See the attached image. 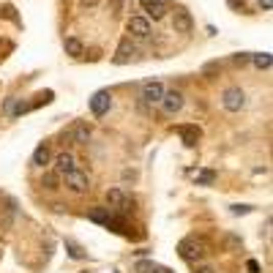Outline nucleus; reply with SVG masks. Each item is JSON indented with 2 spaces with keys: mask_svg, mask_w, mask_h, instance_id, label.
Wrapping results in <instances>:
<instances>
[{
  "mask_svg": "<svg viewBox=\"0 0 273 273\" xmlns=\"http://www.w3.org/2000/svg\"><path fill=\"white\" fill-rule=\"evenodd\" d=\"M66 186L74 191V194H85V191H90V178H87V172L74 167V170L66 172Z\"/></svg>",
  "mask_w": 273,
  "mask_h": 273,
  "instance_id": "obj_2",
  "label": "nucleus"
},
{
  "mask_svg": "<svg viewBox=\"0 0 273 273\" xmlns=\"http://www.w3.org/2000/svg\"><path fill=\"white\" fill-rule=\"evenodd\" d=\"M107 202L112 205V208H123V205H128V199H126V194L120 189H109L107 191Z\"/></svg>",
  "mask_w": 273,
  "mask_h": 273,
  "instance_id": "obj_18",
  "label": "nucleus"
},
{
  "mask_svg": "<svg viewBox=\"0 0 273 273\" xmlns=\"http://www.w3.org/2000/svg\"><path fill=\"white\" fill-rule=\"evenodd\" d=\"M230 3V9H235V11H246V0H227Z\"/></svg>",
  "mask_w": 273,
  "mask_h": 273,
  "instance_id": "obj_26",
  "label": "nucleus"
},
{
  "mask_svg": "<svg viewBox=\"0 0 273 273\" xmlns=\"http://www.w3.org/2000/svg\"><path fill=\"white\" fill-rule=\"evenodd\" d=\"M221 104L227 112H240L246 107V93L240 90V87H227V90L221 93Z\"/></svg>",
  "mask_w": 273,
  "mask_h": 273,
  "instance_id": "obj_1",
  "label": "nucleus"
},
{
  "mask_svg": "<svg viewBox=\"0 0 273 273\" xmlns=\"http://www.w3.org/2000/svg\"><path fill=\"white\" fill-rule=\"evenodd\" d=\"M126 28H128V33L136 36V38H148L150 36V22L145 17H131Z\"/></svg>",
  "mask_w": 273,
  "mask_h": 273,
  "instance_id": "obj_8",
  "label": "nucleus"
},
{
  "mask_svg": "<svg viewBox=\"0 0 273 273\" xmlns=\"http://www.w3.org/2000/svg\"><path fill=\"white\" fill-rule=\"evenodd\" d=\"M69 140H74L77 145H87V142H90V126H87V123H77L69 131Z\"/></svg>",
  "mask_w": 273,
  "mask_h": 273,
  "instance_id": "obj_12",
  "label": "nucleus"
},
{
  "mask_svg": "<svg viewBox=\"0 0 273 273\" xmlns=\"http://www.w3.org/2000/svg\"><path fill=\"white\" fill-rule=\"evenodd\" d=\"M172 28H175V33H191L194 30V17L186 11V9H178L175 11V17H172Z\"/></svg>",
  "mask_w": 273,
  "mask_h": 273,
  "instance_id": "obj_5",
  "label": "nucleus"
},
{
  "mask_svg": "<svg viewBox=\"0 0 273 273\" xmlns=\"http://www.w3.org/2000/svg\"><path fill=\"white\" fill-rule=\"evenodd\" d=\"M162 109L167 112V115H175V112H180L183 109V93H178V90H170L167 93L164 90V96H162Z\"/></svg>",
  "mask_w": 273,
  "mask_h": 273,
  "instance_id": "obj_6",
  "label": "nucleus"
},
{
  "mask_svg": "<svg viewBox=\"0 0 273 273\" xmlns=\"http://www.w3.org/2000/svg\"><path fill=\"white\" fill-rule=\"evenodd\" d=\"M162 96H164L162 82H148L145 87H142V101H148V104H158Z\"/></svg>",
  "mask_w": 273,
  "mask_h": 273,
  "instance_id": "obj_11",
  "label": "nucleus"
},
{
  "mask_svg": "<svg viewBox=\"0 0 273 273\" xmlns=\"http://www.w3.org/2000/svg\"><path fill=\"white\" fill-rule=\"evenodd\" d=\"M63 47H66V55H71V58H79V55L85 52L82 41H79V38H74V36H69L66 41H63Z\"/></svg>",
  "mask_w": 273,
  "mask_h": 273,
  "instance_id": "obj_15",
  "label": "nucleus"
},
{
  "mask_svg": "<svg viewBox=\"0 0 273 273\" xmlns=\"http://www.w3.org/2000/svg\"><path fill=\"white\" fill-rule=\"evenodd\" d=\"M66 248H69V257H71V260H85V252L74 243V240H66Z\"/></svg>",
  "mask_w": 273,
  "mask_h": 273,
  "instance_id": "obj_21",
  "label": "nucleus"
},
{
  "mask_svg": "<svg viewBox=\"0 0 273 273\" xmlns=\"http://www.w3.org/2000/svg\"><path fill=\"white\" fill-rule=\"evenodd\" d=\"M140 6L148 11V17H153V19H162L167 14V3H164V0H140Z\"/></svg>",
  "mask_w": 273,
  "mask_h": 273,
  "instance_id": "obj_10",
  "label": "nucleus"
},
{
  "mask_svg": "<svg viewBox=\"0 0 273 273\" xmlns=\"http://www.w3.org/2000/svg\"><path fill=\"white\" fill-rule=\"evenodd\" d=\"M260 9L262 11H270L273 9V0H260Z\"/></svg>",
  "mask_w": 273,
  "mask_h": 273,
  "instance_id": "obj_29",
  "label": "nucleus"
},
{
  "mask_svg": "<svg viewBox=\"0 0 273 273\" xmlns=\"http://www.w3.org/2000/svg\"><path fill=\"white\" fill-rule=\"evenodd\" d=\"M197 273H213V268H199Z\"/></svg>",
  "mask_w": 273,
  "mask_h": 273,
  "instance_id": "obj_32",
  "label": "nucleus"
},
{
  "mask_svg": "<svg viewBox=\"0 0 273 273\" xmlns=\"http://www.w3.org/2000/svg\"><path fill=\"white\" fill-rule=\"evenodd\" d=\"M178 136H180V142H183L186 148H197V142H199V128L191 126V123H183V126H178Z\"/></svg>",
  "mask_w": 273,
  "mask_h": 273,
  "instance_id": "obj_7",
  "label": "nucleus"
},
{
  "mask_svg": "<svg viewBox=\"0 0 273 273\" xmlns=\"http://www.w3.org/2000/svg\"><path fill=\"white\" fill-rule=\"evenodd\" d=\"M74 167H77V158L71 153H58V156H55V172L66 175L69 170H74Z\"/></svg>",
  "mask_w": 273,
  "mask_h": 273,
  "instance_id": "obj_13",
  "label": "nucleus"
},
{
  "mask_svg": "<svg viewBox=\"0 0 273 273\" xmlns=\"http://www.w3.org/2000/svg\"><path fill=\"white\" fill-rule=\"evenodd\" d=\"M112 107V96L109 90H99V93H93V99H90V112H93V118H104L109 112Z\"/></svg>",
  "mask_w": 273,
  "mask_h": 273,
  "instance_id": "obj_3",
  "label": "nucleus"
},
{
  "mask_svg": "<svg viewBox=\"0 0 273 273\" xmlns=\"http://www.w3.org/2000/svg\"><path fill=\"white\" fill-rule=\"evenodd\" d=\"M224 246H227L230 252H238V248H243V240L235 238V235H227V238H224Z\"/></svg>",
  "mask_w": 273,
  "mask_h": 273,
  "instance_id": "obj_22",
  "label": "nucleus"
},
{
  "mask_svg": "<svg viewBox=\"0 0 273 273\" xmlns=\"http://www.w3.org/2000/svg\"><path fill=\"white\" fill-rule=\"evenodd\" d=\"M79 6H85V9H93V6H99V0H79Z\"/></svg>",
  "mask_w": 273,
  "mask_h": 273,
  "instance_id": "obj_30",
  "label": "nucleus"
},
{
  "mask_svg": "<svg viewBox=\"0 0 273 273\" xmlns=\"http://www.w3.org/2000/svg\"><path fill=\"white\" fill-rule=\"evenodd\" d=\"M254 208L252 205H230V213L232 216H246V213H252Z\"/></svg>",
  "mask_w": 273,
  "mask_h": 273,
  "instance_id": "obj_23",
  "label": "nucleus"
},
{
  "mask_svg": "<svg viewBox=\"0 0 273 273\" xmlns=\"http://www.w3.org/2000/svg\"><path fill=\"white\" fill-rule=\"evenodd\" d=\"M178 252H180L183 260H197V257H202V254H205V246H202V240L189 238V240H183V243L178 246Z\"/></svg>",
  "mask_w": 273,
  "mask_h": 273,
  "instance_id": "obj_4",
  "label": "nucleus"
},
{
  "mask_svg": "<svg viewBox=\"0 0 273 273\" xmlns=\"http://www.w3.org/2000/svg\"><path fill=\"white\" fill-rule=\"evenodd\" d=\"M14 109H17V99H6V104H3V112L9 118H14Z\"/></svg>",
  "mask_w": 273,
  "mask_h": 273,
  "instance_id": "obj_24",
  "label": "nucleus"
},
{
  "mask_svg": "<svg viewBox=\"0 0 273 273\" xmlns=\"http://www.w3.org/2000/svg\"><path fill=\"white\" fill-rule=\"evenodd\" d=\"M156 268V262H136V273H150Z\"/></svg>",
  "mask_w": 273,
  "mask_h": 273,
  "instance_id": "obj_25",
  "label": "nucleus"
},
{
  "mask_svg": "<svg viewBox=\"0 0 273 273\" xmlns=\"http://www.w3.org/2000/svg\"><path fill=\"white\" fill-rule=\"evenodd\" d=\"M136 55V47L131 44V38H123V41H120V47H118V55L112 60L118 63V66H123V63H128Z\"/></svg>",
  "mask_w": 273,
  "mask_h": 273,
  "instance_id": "obj_9",
  "label": "nucleus"
},
{
  "mask_svg": "<svg viewBox=\"0 0 273 273\" xmlns=\"http://www.w3.org/2000/svg\"><path fill=\"white\" fill-rule=\"evenodd\" d=\"M248 63H254L257 69L268 71L270 63H273V58H270V52H257V55H252V58H248Z\"/></svg>",
  "mask_w": 273,
  "mask_h": 273,
  "instance_id": "obj_16",
  "label": "nucleus"
},
{
  "mask_svg": "<svg viewBox=\"0 0 273 273\" xmlns=\"http://www.w3.org/2000/svg\"><path fill=\"white\" fill-rule=\"evenodd\" d=\"M50 162H52L50 148H47V145H38V148L33 150V158H30V164H33V167H47Z\"/></svg>",
  "mask_w": 273,
  "mask_h": 273,
  "instance_id": "obj_14",
  "label": "nucleus"
},
{
  "mask_svg": "<svg viewBox=\"0 0 273 273\" xmlns=\"http://www.w3.org/2000/svg\"><path fill=\"white\" fill-rule=\"evenodd\" d=\"M150 273H172V270H170V268H158V265H156V268L150 270Z\"/></svg>",
  "mask_w": 273,
  "mask_h": 273,
  "instance_id": "obj_31",
  "label": "nucleus"
},
{
  "mask_svg": "<svg viewBox=\"0 0 273 273\" xmlns=\"http://www.w3.org/2000/svg\"><path fill=\"white\" fill-rule=\"evenodd\" d=\"M194 180H197V186H211V183L216 180V172L213 170H199L194 175Z\"/></svg>",
  "mask_w": 273,
  "mask_h": 273,
  "instance_id": "obj_19",
  "label": "nucleus"
},
{
  "mask_svg": "<svg viewBox=\"0 0 273 273\" xmlns=\"http://www.w3.org/2000/svg\"><path fill=\"white\" fill-rule=\"evenodd\" d=\"M248 58H252V55H235V58H232V60H235V66H246V63H248Z\"/></svg>",
  "mask_w": 273,
  "mask_h": 273,
  "instance_id": "obj_27",
  "label": "nucleus"
},
{
  "mask_svg": "<svg viewBox=\"0 0 273 273\" xmlns=\"http://www.w3.org/2000/svg\"><path fill=\"white\" fill-rule=\"evenodd\" d=\"M41 186H44L47 191L60 189V172H44V175H41Z\"/></svg>",
  "mask_w": 273,
  "mask_h": 273,
  "instance_id": "obj_17",
  "label": "nucleus"
},
{
  "mask_svg": "<svg viewBox=\"0 0 273 273\" xmlns=\"http://www.w3.org/2000/svg\"><path fill=\"white\" fill-rule=\"evenodd\" d=\"M87 219L96 221V224H107V219H109V208H96V211L87 213Z\"/></svg>",
  "mask_w": 273,
  "mask_h": 273,
  "instance_id": "obj_20",
  "label": "nucleus"
},
{
  "mask_svg": "<svg viewBox=\"0 0 273 273\" xmlns=\"http://www.w3.org/2000/svg\"><path fill=\"white\" fill-rule=\"evenodd\" d=\"M246 268H248V273H260V262H257V260H248Z\"/></svg>",
  "mask_w": 273,
  "mask_h": 273,
  "instance_id": "obj_28",
  "label": "nucleus"
}]
</instances>
